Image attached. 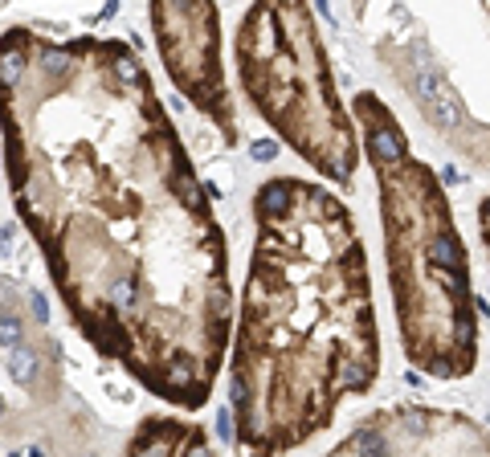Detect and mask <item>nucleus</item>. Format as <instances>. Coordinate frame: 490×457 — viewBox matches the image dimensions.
<instances>
[{
	"mask_svg": "<svg viewBox=\"0 0 490 457\" xmlns=\"http://www.w3.org/2000/svg\"><path fill=\"white\" fill-rule=\"evenodd\" d=\"M147 21L156 29L160 57L176 82V90L196 102L233 143L237 115L225 90L221 74V41H217V8L213 4H151Z\"/></svg>",
	"mask_w": 490,
	"mask_h": 457,
	"instance_id": "obj_5",
	"label": "nucleus"
},
{
	"mask_svg": "<svg viewBox=\"0 0 490 457\" xmlns=\"http://www.w3.org/2000/svg\"><path fill=\"white\" fill-rule=\"evenodd\" d=\"M8 307H12V282H8V278H0V315H12Z\"/></svg>",
	"mask_w": 490,
	"mask_h": 457,
	"instance_id": "obj_9",
	"label": "nucleus"
},
{
	"mask_svg": "<svg viewBox=\"0 0 490 457\" xmlns=\"http://www.w3.org/2000/svg\"><path fill=\"white\" fill-rule=\"evenodd\" d=\"M356 115L380 180L384 249L404 356L437 380L470 376L478 364V315L446 192L433 168L408 155L397 119L376 94H359Z\"/></svg>",
	"mask_w": 490,
	"mask_h": 457,
	"instance_id": "obj_3",
	"label": "nucleus"
},
{
	"mask_svg": "<svg viewBox=\"0 0 490 457\" xmlns=\"http://www.w3.org/2000/svg\"><path fill=\"white\" fill-rule=\"evenodd\" d=\"M0 412H4V409H0Z\"/></svg>",
	"mask_w": 490,
	"mask_h": 457,
	"instance_id": "obj_13",
	"label": "nucleus"
},
{
	"mask_svg": "<svg viewBox=\"0 0 490 457\" xmlns=\"http://www.w3.org/2000/svg\"><path fill=\"white\" fill-rule=\"evenodd\" d=\"M254 155H258V159H270V155H274V143H254Z\"/></svg>",
	"mask_w": 490,
	"mask_h": 457,
	"instance_id": "obj_11",
	"label": "nucleus"
},
{
	"mask_svg": "<svg viewBox=\"0 0 490 457\" xmlns=\"http://www.w3.org/2000/svg\"><path fill=\"white\" fill-rule=\"evenodd\" d=\"M254 217L229 396L241 457H282L376 384L380 331L356 221L327 188L278 176Z\"/></svg>",
	"mask_w": 490,
	"mask_h": 457,
	"instance_id": "obj_2",
	"label": "nucleus"
},
{
	"mask_svg": "<svg viewBox=\"0 0 490 457\" xmlns=\"http://www.w3.org/2000/svg\"><path fill=\"white\" fill-rule=\"evenodd\" d=\"M127 457H213L200 425H184L176 416H151L135 429Z\"/></svg>",
	"mask_w": 490,
	"mask_h": 457,
	"instance_id": "obj_6",
	"label": "nucleus"
},
{
	"mask_svg": "<svg viewBox=\"0 0 490 457\" xmlns=\"http://www.w3.org/2000/svg\"><path fill=\"white\" fill-rule=\"evenodd\" d=\"M8 371H12V380H17V384H33V376H37V360H33L25 347H12Z\"/></svg>",
	"mask_w": 490,
	"mask_h": 457,
	"instance_id": "obj_7",
	"label": "nucleus"
},
{
	"mask_svg": "<svg viewBox=\"0 0 490 457\" xmlns=\"http://www.w3.org/2000/svg\"><path fill=\"white\" fill-rule=\"evenodd\" d=\"M482 233H487V245H490V200L482 204Z\"/></svg>",
	"mask_w": 490,
	"mask_h": 457,
	"instance_id": "obj_12",
	"label": "nucleus"
},
{
	"mask_svg": "<svg viewBox=\"0 0 490 457\" xmlns=\"http://www.w3.org/2000/svg\"><path fill=\"white\" fill-rule=\"evenodd\" d=\"M0 347H21V319L0 315Z\"/></svg>",
	"mask_w": 490,
	"mask_h": 457,
	"instance_id": "obj_8",
	"label": "nucleus"
},
{
	"mask_svg": "<svg viewBox=\"0 0 490 457\" xmlns=\"http://www.w3.org/2000/svg\"><path fill=\"white\" fill-rule=\"evenodd\" d=\"M241 86L270 127L323 176L352 184L359 147L307 4H254L237 25Z\"/></svg>",
	"mask_w": 490,
	"mask_h": 457,
	"instance_id": "obj_4",
	"label": "nucleus"
},
{
	"mask_svg": "<svg viewBox=\"0 0 490 457\" xmlns=\"http://www.w3.org/2000/svg\"><path fill=\"white\" fill-rule=\"evenodd\" d=\"M33 315H37V319H49V307H45V298H41V294H33Z\"/></svg>",
	"mask_w": 490,
	"mask_h": 457,
	"instance_id": "obj_10",
	"label": "nucleus"
},
{
	"mask_svg": "<svg viewBox=\"0 0 490 457\" xmlns=\"http://www.w3.org/2000/svg\"><path fill=\"white\" fill-rule=\"evenodd\" d=\"M0 147L17 217L90 347L180 409H205L233 294L209 188L119 37L0 33Z\"/></svg>",
	"mask_w": 490,
	"mask_h": 457,
	"instance_id": "obj_1",
	"label": "nucleus"
}]
</instances>
